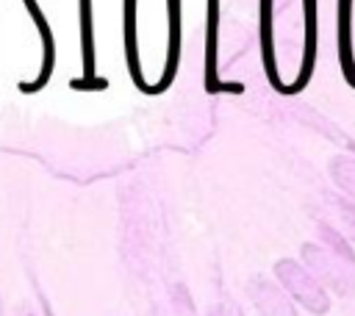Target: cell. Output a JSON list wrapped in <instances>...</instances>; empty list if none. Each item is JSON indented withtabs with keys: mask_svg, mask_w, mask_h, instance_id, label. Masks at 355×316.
Here are the masks:
<instances>
[{
	"mask_svg": "<svg viewBox=\"0 0 355 316\" xmlns=\"http://www.w3.org/2000/svg\"><path fill=\"white\" fill-rule=\"evenodd\" d=\"M261 61L280 94H297L316 64V0H261Z\"/></svg>",
	"mask_w": 355,
	"mask_h": 316,
	"instance_id": "6da1fadb",
	"label": "cell"
},
{
	"mask_svg": "<svg viewBox=\"0 0 355 316\" xmlns=\"http://www.w3.org/2000/svg\"><path fill=\"white\" fill-rule=\"evenodd\" d=\"M125 50L136 86L161 94L180 61V0H125Z\"/></svg>",
	"mask_w": 355,
	"mask_h": 316,
	"instance_id": "7a4b0ae2",
	"label": "cell"
},
{
	"mask_svg": "<svg viewBox=\"0 0 355 316\" xmlns=\"http://www.w3.org/2000/svg\"><path fill=\"white\" fill-rule=\"evenodd\" d=\"M275 280L277 286L291 297L294 305H302L313 316H324L330 310V294L322 288V283L294 258L275 261Z\"/></svg>",
	"mask_w": 355,
	"mask_h": 316,
	"instance_id": "3957f363",
	"label": "cell"
},
{
	"mask_svg": "<svg viewBox=\"0 0 355 316\" xmlns=\"http://www.w3.org/2000/svg\"><path fill=\"white\" fill-rule=\"evenodd\" d=\"M319 283L322 288L330 294H341V297H349L355 294V263L341 258L338 252H333L330 247L324 244H302V261H300Z\"/></svg>",
	"mask_w": 355,
	"mask_h": 316,
	"instance_id": "277c9868",
	"label": "cell"
},
{
	"mask_svg": "<svg viewBox=\"0 0 355 316\" xmlns=\"http://www.w3.org/2000/svg\"><path fill=\"white\" fill-rule=\"evenodd\" d=\"M244 294L261 316H297V305L291 302V297L277 286V280H269L266 274L247 277Z\"/></svg>",
	"mask_w": 355,
	"mask_h": 316,
	"instance_id": "5b68a950",
	"label": "cell"
},
{
	"mask_svg": "<svg viewBox=\"0 0 355 316\" xmlns=\"http://www.w3.org/2000/svg\"><path fill=\"white\" fill-rule=\"evenodd\" d=\"M216 30H219V0H208V42H205V89L211 94L222 89H233V94L244 91L239 83H225L216 78Z\"/></svg>",
	"mask_w": 355,
	"mask_h": 316,
	"instance_id": "8992f818",
	"label": "cell"
},
{
	"mask_svg": "<svg viewBox=\"0 0 355 316\" xmlns=\"http://www.w3.org/2000/svg\"><path fill=\"white\" fill-rule=\"evenodd\" d=\"M327 172H330V177H333V183H336L344 194H349V197L355 200V158H352V155H336V158L330 161Z\"/></svg>",
	"mask_w": 355,
	"mask_h": 316,
	"instance_id": "52a82bcc",
	"label": "cell"
},
{
	"mask_svg": "<svg viewBox=\"0 0 355 316\" xmlns=\"http://www.w3.org/2000/svg\"><path fill=\"white\" fill-rule=\"evenodd\" d=\"M89 0H83V28H86V39H83V44H86V72H92V28H89Z\"/></svg>",
	"mask_w": 355,
	"mask_h": 316,
	"instance_id": "ba28073f",
	"label": "cell"
},
{
	"mask_svg": "<svg viewBox=\"0 0 355 316\" xmlns=\"http://www.w3.org/2000/svg\"><path fill=\"white\" fill-rule=\"evenodd\" d=\"M211 316H244V313H241V308H239L236 302H227V299H225V302H219V305L214 308Z\"/></svg>",
	"mask_w": 355,
	"mask_h": 316,
	"instance_id": "9c48e42d",
	"label": "cell"
},
{
	"mask_svg": "<svg viewBox=\"0 0 355 316\" xmlns=\"http://www.w3.org/2000/svg\"><path fill=\"white\" fill-rule=\"evenodd\" d=\"M341 216H344V222L349 225V233H352V238H355V205L341 202Z\"/></svg>",
	"mask_w": 355,
	"mask_h": 316,
	"instance_id": "30bf717a",
	"label": "cell"
}]
</instances>
